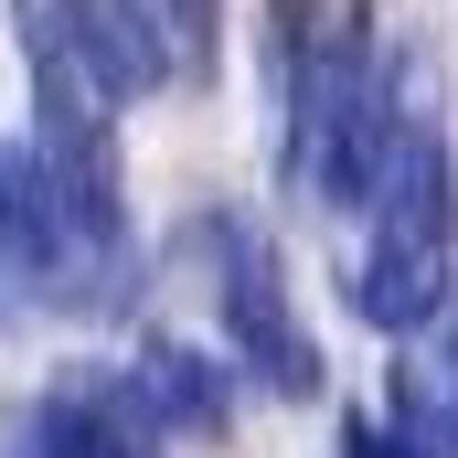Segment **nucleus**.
Wrapping results in <instances>:
<instances>
[{"mask_svg":"<svg viewBox=\"0 0 458 458\" xmlns=\"http://www.w3.org/2000/svg\"><path fill=\"white\" fill-rule=\"evenodd\" d=\"M362 214H373V234H362L352 310L373 331H416L448 299V256H458V182H448V139H437V97H427L416 64H405V117H394L384 182H373Z\"/></svg>","mask_w":458,"mask_h":458,"instance_id":"nucleus-1","label":"nucleus"},{"mask_svg":"<svg viewBox=\"0 0 458 458\" xmlns=\"http://www.w3.org/2000/svg\"><path fill=\"white\" fill-rule=\"evenodd\" d=\"M448 416H458V352H448Z\"/></svg>","mask_w":458,"mask_h":458,"instance_id":"nucleus-9","label":"nucleus"},{"mask_svg":"<svg viewBox=\"0 0 458 458\" xmlns=\"http://www.w3.org/2000/svg\"><path fill=\"white\" fill-rule=\"evenodd\" d=\"M214 245H225V320H234V342H245V362H256L277 394H310V384H320V352L299 331V310H288L277 245L256 225H214Z\"/></svg>","mask_w":458,"mask_h":458,"instance_id":"nucleus-4","label":"nucleus"},{"mask_svg":"<svg viewBox=\"0 0 458 458\" xmlns=\"http://www.w3.org/2000/svg\"><path fill=\"white\" fill-rule=\"evenodd\" d=\"M128 384H139V405L160 416V437H214V427H225V384H214L203 352H171V342H160Z\"/></svg>","mask_w":458,"mask_h":458,"instance_id":"nucleus-6","label":"nucleus"},{"mask_svg":"<svg viewBox=\"0 0 458 458\" xmlns=\"http://www.w3.org/2000/svg\"><path fill=\"white\" fill-rule=\"evenodd\" d=\"M43 427L64 458H160V416L139 405V384H54Z\"/></svg>","mask_w":458,"mask_h":458,"instance_id":"nucleus-5","label":"nucleus"},{"mask_svg":"<svg viewBox=\"0 0 458 458\" xmlns=\"http://www.w3.org/2000/svg\"><path fill=\"white\" fill-rule=\"evenodd\" d=\"M21 54H32V149L54 171V192L86 214V225L128 245V192H117V75L107 54L64 21V11H32L21 21Z\"/></svg>","mask_w":458,"mask_h":458,"instance_id":"nucleus-2","label":"nucleus"},{"mask_svg":"<svg viewBox=\"0 0 458 458\" xmlns=\"http://www.w3.org/2000/svg\"><path fill=\"white\" fill-rule=\"evenodd\" d=\"M0 458H64V448H54V427L32 416V427H21V437H11V448H0Z\"/></svg>","mask_w":458,"mask_h":458,"instance_id":"nucleus-8","label":"nucleus"},{"mask_svg":"<svg viewBox=\"0 0 458 458\" xmlns=\"http://www.w3.org/2000/svg\"><path fill=\"white\" fill-rule=\"evenodd\" d=\"M0 267L32 277L43 299H117V267H128V245H107L54 192V171H43L32 139L0 149Z\"/></svg>","mask_w":458,"mask_h":458,"instance_id":"nucleus-3","label":"nucleus"},{"mask_svg":"<svg viewBox=\"0 0 458 458\" xmlns=\"http://www.w3.org/2000/svg\"><path fill=\"white\" fill-rule=\"evenodd\" d=\"M139 11L160 21L171 75H214V0H139Z\"/></svg>","mask_w":458,"mask_h":458,"instance_id":"nucleus-7","label":"nucleus"}]
</instances>
